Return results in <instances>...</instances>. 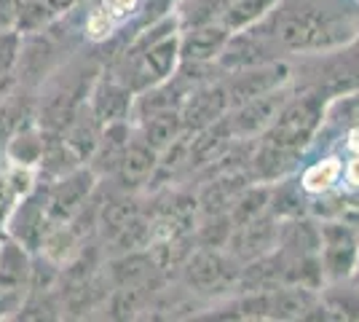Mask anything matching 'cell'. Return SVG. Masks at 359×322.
<instances>
[{
  "instance_id": "obj_34",
  "label": "cell",
  "mask_w": 359,
  "mask_h": 322,
  "mask_svg": "<svg viewBox=\"0 0 359 322\" xmlns=\"http://www.w3.org/2000/svg\"><path fill=\"white\" fill-rule=\"evenodd\" d=\"M177 3L180 0H140L137 3V22L132 32L142 30L148 25H156V22H161L166 16L177 14Z\"/></svg>"
},
{
  "instance_id": "obj_38",
  "label": "cell",
  "mask_w": 359,
  "mask_h": 322,
  "mask_svg": "<svg viewBox=\"0 0 359 322\" xmlns=\"http://www.w3.org/2000/svg\"><path fill=\"white\" fill-rule=\"evenodd\" d=\"M16 89V73H3L0 70V102Z\"/></svg>"
},
{
  "instance_id": "obj_4",
  "label": "cell",
  "mask_w": 359,
  "mask_h": 322,
  "mask_svg": "<svg viewBox=\"0 0 359 322\" xmlns=\"http://www.w3.org/2000/svg\"><path fill=\"white\" fill-rule=\"evenodd\" d=\"M241 263L223 247H196L177 271L180 285L201 301H220L239 293Z\"/></svg>"
},
{
  "instance_id": "obj_24",
  "label": "cell",
  "mask_w": 359,
  "mask_h": 322,
  "mask_svg": "<svg viewBox=\"0 0 359 322\" xmlns=\"http://www.w3.org/2000/svg\"><path fill=\"white\" fill-rule=\"evenodd\" d=\"M153 245V223L145 213L135 215L129 223H123L110 239L102 242L105 258L123 255V253H135V250H148Z\"/></svg>"
},
{
  "instance_id": "obj_26",
  "label": "cell",
  "mask_w": 359,
  "mask_h": 322,
  "mask_svg": "<svg viewBox=\"0 0 359 322\" xmlns=\"http://www.w3.org/2000/svg\"><path fill=\"white\" fill-rule=\"evenodd\" d=\"M319 298L332 314V320H359V285L354 279L327 282L319 290Z\"/></svg>"
},
{
  "instance_id": "obj_32",
  "label": "cell",
  "mask_w": 359,
  "mask_h": 322,
  "mask_svg": "<svg viewBox=\"0 0 359 322\" xmlns=\"http://www.w3.org/2000/svg\"><path fill=\"white\" fill-rule=\"evenodd\" d=\"M231 0H180L177 19L180 27H194V25H207V22H220Z\"/></svg>"
},
{
  "instance_id": "obj_37",
  "label": "cell",
  "mask_w": 359,
  "mask_h": 322,
  "mask_svg": "<svg viewBox=\"0 0 359 322\" xmlns=\"http://www.w3.org/2000/svg\"><path fill=\"white\" fill-rule=\"evenodd\" d=\"M344 183L354 191L359 188V156H351L344 164Z\"/></svg>"
},
{
  "instance_id": "obj_12",
  "label": "cell",
  "mask_w": 359,
  "mask_h": 322,
  "mask_svg": "<svg viewBox=\"0 0 359 322\" xmlns=\"http://www.w3.org/2000/svg\"><path fill=\"white\" fill-rule=\"evenodd\" d=\"M60 65V51L57 41L48 38V32H32L22 35V51L16 62V83L19 86H30L38 89L46 78L51 76Z\"/></svg>"
},
{
  "instance_id": "obj_8",
  "label": "cell",
  "mask_w": 359,
  "mask_h": 322,
  "mask_svg": "<svg viewBox=\"0 0 359 322\" xmlns=\"http://www.w3.org/2000/svg\"><path fill=\"white\" fill-rule=\"evenodd\" d=\"M6 236H11L14 242L30 250L32 255L41 250L43 245V236L51 220H48V213H46V185L38 183L30 194L19 196L16 204L11 207V213L6 217Z\"/></svg>"
},
{
  "instance_id": "obj_7",
  "label": "cell",
  "mask_w": 359,
  "mask_h": 322,
  "mask_svg": "<svg viewBox=\"0 0 359 322\" xmlns=\"http://www.w3.org/2000/svg\"><path fill=\"white\" fill-rule=\"evenodd\" d=\"M292 78H295L292 65L287 60H276L257 65V67H247V70H236V73H225L223 86L231 107H236L255 100V97H260V94L292 83Z\"/></svg>"
},
{
  "instance_id": "obj_11",
  "label": "cell",
  "mask_w": 359,
  "mask_h": 322,
  "mask_svg": "<svg viewBox=\"0 0 359 322\" xmlns=\"http://www.w3.org/2000/svg\"><path fill=\"white\" fill-rule=\"evenodd\" d=\"M279 247V220L271 213H263L260 217H252L233 229L225 250L244 266L250 261H257Z\"/></svg>"
},
{
  "instance_id": "obj_17",
  "label": "cell",
  "mask_w": 359,
  "mask_h": 322,
  "mask_svg": "<svg viewBox=\"0 0 359 322\" xmlns=\"http://www.w3.org/2000/svg\"><path fill=\"white\" fill-rule=\"evenodd\" d=\"M231 30L223 22H207L180 30V60L185 62H217Z\"/></svg>"
},
{
  "instance_id": "obj_30",
  "label": "cell",
  "mask_w": 359,
  "mask_h": 322,
  "mask_svg": "<svg viewBox=\"0 0 359 322\" xmlns=\"http://www.w3.org/2000/svg\"><path fill=\"white\" fill-rule=\"evenodd\" d=\"M322 126H332L338 132L359 126V89H348V92L327 97Z\"/></svg>"
},
{
  "instance_id": "obj_36",
  "label": "cell",
  "mask_w": 359,
  "mask_h": 322,
  "mask_svg": "<svg viewBox=\"0 0 359 322\" xmlns=\"http://www.w3.org/2000/svg\"><path fill=\"white\" fill-rule=\"evenodd\" d=\"M22 0H0V30H11Z\"/></svg>"
},
{
  "instance_id": "obj_39",
  "label": "cell",
  "mask_w": 359,
  "mask_h": 322,
  "mask_svg": "<svg viewBox=\"0 0 359 322\" xmlns=\"http://www.w3.org/2000/svg\"><path fill=\"white\" fill-rule=\"evenodd\" d=\"M83 0H48V6L57 11V16H65V14H70L75 6H81Z\"/></svg>"
},
{
  "instance_id": "obj_19",
  "label": "cell",
  "mask_w": 359,
  "mask_h": 322,
  "mask_svg": "<svg viewBox=\"0 0 359 322\" xmlns=\"http://www.w3.org/2000/svg\"><path fill=\"white\" fill-rule=\"evenodd\" d=\"M102 271H105L107 282H110L113 288H129V285L148 282L153 276H164L161 269L153 261L150 247L148 250H135V253H123V255L105 258Z\"/></svg>"
},
{
  "instance_id": "obj_22",
  "label": "cell",
  "mask_w": 359,
  "mask_h": 322,
  "mask_svg": "<svg viewBox=\"0 0 359 322\" xmlns=\"http://www.w3.org/2000/svg\"><path fill=\"white\" fill-rule=\"evenodd\" d=\"M135 123V135L145 145H150L156 154H161L166 145H172L175 140L182 135V121H180V110H161V113H153L145 116Z\"/></svg>"
},
{
  "instance_id": "obj_28",
  "label": "cell",
  "mask_w": 359,
  "mask_h": 322,
  "mask_svg": "<svg viewBox=\"0 0 359 322\" xmlns=\"http://www.w3.org/2000/svg\"><path fill=\"white\" fill-rule=\"evenodd\" d=\"M276 3H279V0H231V6L225 8V14L220 16V22H223L231 32L247 30V27L257 25L260 19H266V16L276 8Z\"/></svg>"
},
{
  "instance_id": "obj_18",
  "label": "cell",
  "mask_w": 359,
  "mask_h": 322,
  "mask_svg": "<svg viewBox=\"0 0 359 322\" xmlns=\"http://www.w3.org/2000/svg\"><path fill=\"white\" fill-rule=\"evenodd\" d=\"M132 137H135V123L132 121H110L102 126V137L97 142V151L86 161L100 180L110 177L118 169Z\"/></svg>"
},
{
  "instance_id": "obj_1",
  "label": "cell",
  "mask_w": 359,
  "mask_h": 322,
  "mask_svg": "<svg viewBox=\"0 0 359 322\" xmlns=\"http://www.w3.org/2000/svg\"><path fill=\"white\" fill-rule=\"evenodd\" d=\"M257 27L285 54H335L359 41V16L338 0H279Z\"/></svg>"
},
{
  "instance_id": "obj_16",
  "label": "cell",
  "mask_w": 359,
  "mask_h": 322,
  "mask_svg": "<svg viewBox=\"0 0 359 322\" xmlns=\"http://www.w3.org/2000/svg\"><path fill=\"white\" fill-rule=\"evenodd\" d=\"M300 151H290V148H279V145H271L257 140L255 142L252 159L247 164V172L252 177V183H266L273 185L279 180H285L290 175H295L300 167Z\"/></svg>"
},
{
  "instance_id": "obj_6",
  "label": "cell",
  "mask_w": 359,
  "mask_h": 322,
  "mask_svg": "<svg viewBox=\"0 0 359 322\" xmlns=\"http://www.w3.org/2000/svg\"><path fill=\"white\" fill-rule=\"evenodd\" d=\"M276 60H285V51L263 27L252 25L247 30L231 32L228 43L217 57V65L223 73H236V70H247V67H257Z\"/></svg>"
},
{
  "instance_id": "obj_40",
  "label": "cell",
  "mask_w": 359,
  "mask_h": 322,
  "mask_svg": "<svg viewBox=\"0 0 359 322\" xmlns=\"http://www.w3.org/2000/svg\"><path fill=\"white\" fill-rule=\"evenodd\" d=\"M351 279H354V282H357V285H359V269H357V274L351 276Z\"/></svg>"
},
{
  "instance_id": "obj_10",
  "label": "cell",
  "mask_w": 359,
  "mask_h": 322,
  "mask_svg": "<svg viewBox=\"0 0 359 322\" xmlns=\"http://www.w3.org/2000/svg\"><path fill=\"white\" fill-rule=\"evenodd\" d=\"M100 185V177L91 172L89 164H81L78 169L67 172L65 177L46 185V213L51 223H65L73 213L94 194Z\"/></svg>"
},
{
  "instance_id": "obj_15",
  "label": "cell",
  "mask_w": 359,
  "mask_h": 322,
  "mask_svg": "<svg viewBox=\"0 0 359 322\" xmlns=\"http://www.w3.org/2000/svg\"><path fill=\"white\" fill-rule=\"evenodd\" d=\"M137 94L121 83L113 73L102 70V76L97 78L94 89L89 94V107L97 113V119L102 123L110 121H132V110H135Z\"/></svg>"
},
{
  "instance_id": "obj_31",
  "label": "cell",
  "mask_w": 359,
  "mask_h": 322,
  "mask_svg": "<svg viewBox=\"0 0 359 322\" xmlns=\"http://www.w3.org/2000/svg\"><path fill=\"white\" fill-rule=\"evenodd\" d=\"M60 16L48 6V0H22L19 14H16L14 30L19 35H32V32L48 30Z\"/></svg>"
},
{
  "instance_id": "obj_13",
  "label": "cell",
  "mask_w": 359,
  "mask_h": 322,
  "mask_svg": "<svg viewBox=\"0 0 359 322\" xmlns=\"http://www.w3.org/2000/svg\"><path fill=\"white\" fill-rule=\"evenodd\" d=\"M228 110H231V102H228V94H225L223 78L215 81V83H207V86H198L180 105L182 132L196 135V132L212 126L215 121H220Z\"/></svg>"
},
{
  "instance_id": "obj_21",
  "label": "cell",
  "mask_w": 359,
  "mask_h": 322,
  "mask_svg": "<svg viewBox=\"0 0 359 322\" xmlns=\"http://www.w3.org/2000/svg\"><path fill=\"white\" fill-rule=\"evenodd\" d=\"M102 126H105V123L97 119V113H94L89 107V102H86V105H81V110L73 116V121L67 123L60 135H62V140L73 148V154L86 164L91 159V154L97 151V142L102 137Z\"/></svg>"
},
{
  "instance_id": "obj_3",
  "label": "cell",
  "mask_w": 359,
  "mask_h": 322,
  "mask_svg": "<svg viewBox=\"0 0 359 322\" xmlns=\"http://www.w3.org/2000/svg\"><path fill=\"white\" fill-rule=\"evenodd\" d=\"M325 102H327V97L322 92L295 86V92L285 102V107L279 110V116L273 119V123L257 140L306 154L309 145L316 140V135L322 132Z\"/></svg>"
},
{
  "instance_id": "obj_23",
  "label": "cell",
  "mask_w": 359,
  "mask_h": 322,
  "mask_svg": "<svg viewBox=\"0 0 359 322\" xmlns=\"http://www.w3.org/2000/svg\"><path fill=\"white\" fill-rule=\"evenodd\" d=\"M309 191L303 188L300 177L290 175L285 180L271 185V199H269V213L276 220H290V217H300L309 215Z\"/></svg>"
},
{
  "instance_id": "obj_25",
  "label": "cell",
  "mask_w": 359,
  "mask_h": 322,
  "mask_svg": "<svg viewBox=\"0 0 359 322\" xmlns=\"http://www.w3.org/2000/svg\"><path fill=\"white\" fill-rule=\"evenodd\" d=\"M43 142L46 135L38 123H27V126H19L14 135L6 142V156L14 167H32L41 161L43 154Z\"/></svg>"
},
{
  "instance_id": "obj_9",
  "label": "cell",
  "mask_w": 359,
  "mask_h": 322,
  "mask_svg": "<svg viewBox=\"0 0 359 322\" xmlns=\"http://www.w3.org/2000/svg\"><path fill=\"white\" fill-rule=\"evenodd\" d=\"M292 92H295V81L287 83V86L273 89V92L260 94V97H255V100L244 102V105L231 107L225 113V121L231 126V135L233 137H260L271 123H273V119L279 116V110L292 97Z\"/></svg>"
},
{
  "instance_id": "obj_14",
  "label": "cell",
  "mask_w": 359,
  "mask_h": 322,
  "mask_svg": "<svg viewBox=\"0 0 359 322\" xmlns=\"http://www.w3.org/2000/svg\"><path fill=\"white\" fill-rule=\"evenodd\" d=\"M156 167H158V154L135 135L123 159H121L118 169L110 177H105V180L113 188H118V191L145 194L150 180H153V175H156Z\"/></svg>"
},
{
  "instance_id": "obj_29",
  "label": "cell",
  "mask_w": 359,
  "mask_h": 322,
  "mask_svg": "<svg viewBox=\"0 0 359 322\" xmlns=\"http://www.w3.org/2000/svg\"><path fill=\"white\" fill-rule=\"evenodd\" d=\"M269 199H271V185L266 183H250L244 191H241L236 201L231 204V223H233V229L241 226V223H247V220H252V217H260L263 213H269Z\"/></svg>"
},
{
  "instance_id": "obj_20",
  "label": "cell",
  "mask_w": 359,
  "mask_h": 322,
  "mask_svg": "<svg viewBox=\"0 0 359 322\" xmlns=\"http://www.w3.org/2000/svg\"><path fill=\"white\" fill-rule=\"evenodd\" d=\"M43 154H41V161L35 164V175H38V183L48 185L65 177L67 172L78 169L83 161L73 154V148L62 140V135H57V132H43Z\"/></svg>"
},
{
  "instance_id": "obj_33",
  "label": "cell",
  "mask_w": 359,
  "mask_h": 322,
  "mask_svg": "<svg viewBox=\"0 0 359 322\" xmlns=\"http://www.w3.org/2000/svg\"><path fill=\"white\" fill-rule=\"evenodd\" d=\"M231 234H233V223H231V215L228 213L201 215L196 220L194 239H196V247H223L225 250Z\"/></svg>"
},
{
  "instance_id": "obj_35",
  "label": "cell",
  "mask_w": 359,
  "mask_h": 322,
  "mask_svg": "<svg viewBox=\"0 0 359 322\" xmlns=\"http://www.w3.org/2000/svg\"><path fill=\"white\" fill-rule=\"evenodd\" d=\"M22 51V35L11 30H0V70L3 73H16V62Z\"/></svg>"
},
{
  "instance_id": "obj_2",
  "label": "cell",
  "mask_w": 359,
  "mask_h": 322,
  "mask_svg": "<svg viewBox=\"0 0 359 322\" xmlns=\"http://www.w3.org/2000/svg\"><path fill=\"white\" fill-rule=\"evenodd\" d=\"M105 65L97 54H86L78 60L60 62L57 70L38 86V105H35V121L43 132L60 135L81 105L89 102V94L102 76Z\"/></svg>"
},
{
  "instance_id": "obj_27",
  "label": "cell",
  "mask_w": 359,
  "mask_h": 322,
  "mask_svg": "<svg viewBox=\"0 0 359 322\" xmlns=\"http://www.w3.org/2000/svg\"><path fill=\"white\" fill-rule=\"evenodd\" d=\"M300 183L309 191V196L338 188V185L344 183V159H338V156L319 159V161H314L311 167L300 175Z\"/></svg>"
},
{
  "instance_id": "obj_5",
  "label": "cell",
  "mask_w": 359,
  "mask_h": 322,
  "mask_svg": "<svg viewBox=\"0 0 359 322\" xmlns=\"http://www.w3.org/2000/svg\"><path fill=\"white\" fill-rule=\"evenodd\" d=\"M30 255L11 236L0 239V320L16 317L30 293Z\"/></svg>"
}]
</instances>
